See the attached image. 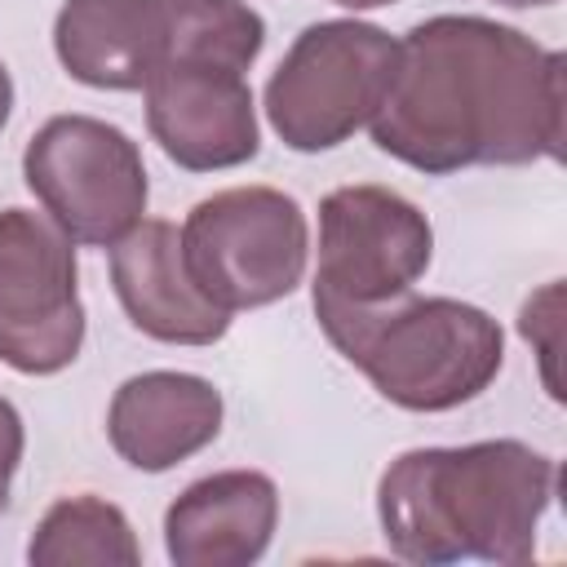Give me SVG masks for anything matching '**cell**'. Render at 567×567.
I'll list each match as a JSON object with an SVG mask.
<instances>
[{"label": "cell", "instance_id": "7c38bea8", "mask_svg": "<svg viewBox=\"0 0 567 567\" xmlns=\"http://www.w3.org/2000/svg\"><path fill=\"white\" fill-rule=\"evenodd\" d=\"M279 487L261 470L195 478L164 514V549L177 567H248L270 549Z\"/></svg>", "mask_w": 567, "mask_h": 567}, {"label": "cell", "instance_id": "2e32d148", "mask_svg": "<svg viewBox=\"0 0 567 567\" xmlns=\"http://www.w3.org/2000/svg\"><path fill=\"white\" fill-rule=\"evenodd\" d=\"M22 447H27V430H22V416L18 408L0 394V514L9 505V487H13V474L22 465Z\"/></svg>", "mask_w": 567, "mask_h": 567}, {"label": "cell", "instance_id": "277c9868", "mask_svg": "<svg viewBox=\"0 0 567 567\" xmlns=\"http://www.w3.org/2000/svg\"><path fill=\"white\" fill-rule=\"evenodd\" d=\"M399 66V40L359 18L310 22L266 80V120L301 155L350 142L377 115Z\"/></svg>", "mask_w": 567, "mask_h": 567}, {"label": "cell", "instance_id": "5b68a950", "mask_svg": "<svg viewBox=\"0 0 567 567\" xmlns=\"http://www.w3.org/2000/svg\"><path fill=\"white\" fill-rule=\"evenodd\" d=\"M190 284L226 315L284 301L310 257L306 213L275 186H230L199 199L182 221Z\"/></svg>", "mask_w": 567, "mask_h": 567}, {"label": "cell", "instance_id": "8fae6325", "mask_svg": "<svg viewBox=\"0 0 567 567\" xmlns=\"http://www.w3.org/2000/svg\"><path fill=\"white\" fill-rule=\"evenodd\" d=\"M221 390L195 372L128 377L106 408V439L142 474H164L221 434Z\"/></svg>", "mask_w": 567, "mask_h": 567}, {"label": "cell", "instance_id": "9a60e30c", "mask_svg": "<svg viewBox=\"0 0 567 567\" xmlns=\"http://www.w3.org/2000/svg\"><path fill=\"white\" fill-rule=\"evenodd\" d=\"M168 58L164 62H217L248 71L266 44V22L244 0H164Z\"/></svg>", "mask_w": 567, "mask_h": 567}, {"label": "cell", "instance_id": "30bf717a", "mask_svg": "<svg viewBox=\"0 0 567 567\" xmlns=\"http://www.w3.org/2000/svg\"><path fill=\"white\" fill-rule=\"evenodd\" d=\"M111 284L128 323L164 346H213L230 328V315L190 284L182 235L164 217H142L111 244Z\"/></svg>", "mask_w": 567, "mask_h": 567}, {"label": "cell", "instance_id": "52a82bcc", "mask_svg": "<svg viewBox=\"0 0 567 567\" xmlns=\"http://www.w3.org/2000/svg\"><path fill=\"white\" fill-rule=\"evenodd\" d=\"M430 217L390 186H337L319 204V270L310 301L323 306H381L416 288L430 270Z\"/></svg>", "mask_w": 567, "mask_h": 567}, {"label": "cell", "instance_id": "6da1fadb", "mask_svg": "<svg viewBox=\"0 0 567 567\" xmlns=\"http://www.w3.org/2000/svg\"><path fill=\"white\" fill-rule=\"evenodd\" d=\"M563 66L558 49L518 27L434 13L399 40V66L368 133L381 155L425 177L558 159Z\"/></svg>", "mask_w": 567, "mask_h": 567}, {"label": "cell", "instance_id": "4fadbf2b", "mask_svg": "<svg viewBox=\"0 0 567 567\" xmlns=\"http://www.w3.org/2000/svg\"><path fill=\"white\" fill-rule=\"evenodd\" d=\"M53 53L71 80L133 93L168 58L164 0H66L53 18Z\"/></svg>", "mask_w": 567, "mask_h": 567}, {"label": "cell", "instance_id": "e0dca14e", "mask_svg": "<svg viewBox=\"0 0 567 567\" xmlns=\"http://www.w3.org/2000/svg\"><path fill=\"white\" fill-rule=\"evenodd\" d=\"M9 111H13V80H9V66L0 62V128L9 124Z\"/></svg>", "mask_w": 567, "mask_h": 567}, {"label": "cell", "instance_id": "7a4b0ae2", "mask_svg": "<svg viewBox=\"0 0 567 567\" xmlns=\"http://www.w3.org/2000/svg\"><path fill=\"white\" fill-rule=\"evenodd\" d=\"M558 465L518 439L461 447H412L377 483V518L390 554L421 567L496 563L536 554L540 518L554 501Z\"/></svg>", "mask_w": 567, "mask_h": 567}, {"label": "cell", "instance_id": "8992f818", "mask_svg": "<svg viewBox=\"0 0 567 567\" xmlns=\"http://www.w3.org/2000/svg\"><path fill=\"white\" fill-rule=\"evenodd\" d=\"M27 190L71 239L111 248L146 213V164L137 142L97 115H53L22 151Z\"/></svg>", "mask_w": 567, "mask_h": 567}, {"label": "cell", "instance_id": "d6986e66", "mask_svg": "<svg viewBox=\"0 0 567 567\" xmlns=\"http://www.w3.org/2000/svg\"><path fill=\"white\" fill-rule=\"evenodd\" d=\"M505 9H545V4H558V0H496Z\"/></svg>", "mask_w": 567, "mask_h": 567}, {"label": "cell", "instance_id": "3957f363", "mask_svg": "<svg viewBox=\"0 0 567 567\" xmlns=\"http://www.w3.org/2000/svg\"><path fill=\"white\" fill-rule=\"evenodd\" d=\"M315 319L341 359L403 412H452L478 399L505 363L501 323L456 297L403 292L359 310L323 306Z\"/></svg>", "mask_w": 567, "mask_h": 567}, {"label": "cell", "instance_id": "ba28073f", "mask_svg": "<svg viewBox=\"0 0 567 567\" xmlns=\"http://www.w3.org/2000/svg\"><path fill=\"white\" fill-rule=\"evenodd\" d=\"M84 346L75 244L35 208L0 213V363L53 377Z\"/></svg>", "mask_w": 567, "mask_h": 567}, {"label": "cell", "instance_id": "9c48e42d", "mask_svg": "<svg viewBox=\"0 0 567 567\" xmlns=\"http://www.w3.org/2000/svg\"><path fill=\"white\" fill-rule=\"evenodd\" d=\"M142 93L151 137L186 173L239 168L261 151L257 102L244 71L217 62H164Z\"/></svg>", "mask_w": 567, "mask_h": 567}, {"label": "cell", "instance_id": "5bb4252c", "mask_svg": "<svg viewBox=\"0 0 567 567\" xmlns=\"http://www.w3.org/2000/svg\"><path fill=\"white\" fill-rule=\"evenodd\" d=\"M27 558L35 567H75V563L137 567L142 545L120 505L84 492V496H62L44 509L27 545Z\"/></svg>", "mask_w": 567, "mask_h": 567}, {"label": "cell", "instance_id": "ac0fdd59", "mask_svg": "<svg viewBox=\"0 0 567 567\" xmlns=\"http://www.w3.org/2000/svg\"><path fill=\"white\" fill-rule=\"evenodd\" d=\"M341 9H381V4H394V0H332Z\"/></svg>", "mask_w": 567, "mask_h": 567}]
</instances>
